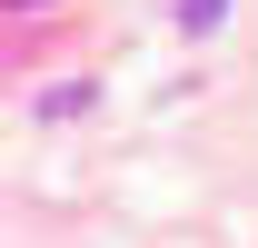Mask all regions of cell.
<instances>
[{
    "label": "cell",
    "instance_id": "6da1fadb",
    "mask_svg": "<svg viewBox=\"0 0 258 248\" xmlns=\"http://www.w3.org/2000/svg\"><path fill=\"white\" fill-rule=\"evenodd\" d=\"M228 20V0H179V30H219Z\"/></svg>",
    "mask_w": 258,
    "mask_h": 248
},
{
    "label": "cell",
    "instance_id": "7a4b0ae2",
    "mask_svg": "<svg viewBox=\"0 0 258 248\" xmlns=\"http://www.w3.org/2000/svg\"><path fill=\"white\" fill-rule=\"evenodd\" d=\"M20 10H40V0H20Z\"/></svg>",
    "mask_w": 258,
    "mask_h": 248
}]
</instances>
